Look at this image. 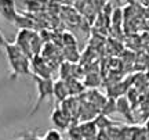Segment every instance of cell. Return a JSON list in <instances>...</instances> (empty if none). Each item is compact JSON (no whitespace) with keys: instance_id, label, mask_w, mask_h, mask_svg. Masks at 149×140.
<instances>
[{"instance_id":"13","label":"cell","mask_w":149,"mask_h":140,"mask_svg":"<svg viewBox=\"0 0 149 140\" xmlns=\"http://www.w3.org/2000/svg\"><path fill=\"white\" fill-rule=\"evenodd\" d=\"M79 51H77V47L76 46H69V47H65L64 51V57L66 58L68 63H73V61H77L79 60Z\"/></svg>"},{"instance_id":"5","label":"cell","mask_w":149,"mask_h":140,"mask_svg":"<svg viewBox=\"0 0 149 140\" xmlns=\"http://www.w3.org/2000/svg\"><path fill=\"white\" fill-rule=\"evenodd\" d=\"M0 15L6 21L14 24L17 15H18L15 0H0Z\"/></svg>"},{"instance_id":"3","label":"cell","mask_w":149,"mask_h":140,"mask_svg":"<svg viewBox=\"0 0 149 140\" xmlns=\"http://www.w3.org/2000/svg\"><path fill=\"white\" fill-rule=\"evenodd\" d=\"M33 29H19L17 33V38L14 43L21 49L24 53L26 54L28 57L32 58V50H31V42H32V36H33Z\"/></svg>"},{"instance_id":"4","label":"cell","mask_w":149,"mask_h":140,"mask_svg":"<svg viewBox=\"0 0 149 140\" xmlns=\"http://www.w3.org/2000/svg\"><path fill=\"white\" fill-rule=\"evenodd\" d=\"M51 122L53 125L59 130H65V129H69L70 125L73 124L72 119L64 113V110L61 107H55L51 113Z\"/></svg>"},{"instance_id":"6","label":"cell","mask_w":149,"mask_h":140,"mask_svg":"<svg viewBox=\"0 0 149 140\" xmlns=\"http://www.w3.org/2000/svg\"><path fill=\"white\" fill-rule=\"evenodd\" d=\"M77 128H79L80 135L84 140L95 139L98 135V130H100L94 121H83V122L77 124Z\"/></svg>"},{"instance_id":"9","label":"cell","mask_w":149,"mask_h":140,"mask_svg":"<svg viewBox=\"0 0 149 140\" xmlns=\"http://www.w3.org/2000/svg\"><path fill=\"white\" fill-rule=\"evenodd\" d=\"M14 25H15L18 29H33V28H35V22H33V20L31 17L18 13L15 21H14Z\"/></svg>"},{"instance_id":"18","label":"cell","mask_w":149,"mask_h":140,"mask_svg":"<svg viewBox=\"0 0 149 140\" xmlns=\"http://www.w3.org/2000/svg\"><path fill=\"white\" fill-rule=\"evenodd\" d=\"M95 140H113V139H112L111 135L108 133V130L100 129V130H98V135H97Z\"/></svg>"},{"instance_id":"8","label":"cell","mask_w":149,"mask_h":140,"mask_svg":"<svg viewBox=\"0 0 149 140\" xmlns=\"http://www.w3.org/2000/svg\"><path fill=\"white\" fill-rule=\"evenodd\" d=\"M116 107H117V113H120L123 117L133 122V115H131V107H130V103H128L127 97H120L116 100Z\"/></svg>"},{"instance_id":"10","label":"cell","mask_w":149,"mask_h":140,"mask_svg":"<svg viewBox=\"0 0 149 140\" xmlns=\"http://www.w3.org/2000/svg\"><path fill=\"white\" fill-rule=\"evenodd\" d=\"M94 122H95V125L98 126V129H104V130L111 129V128H113V126L117 125L115 121H111L108 115H104V114H101V113L95 117Z\"/></svg>"},{"instance_id":"1","label":"cell","mask_w":149,"mask_h":140,"mask_svg":"<svg viewBox=\"0 0 149 140\" xmlns=\"http://www.w3.org/2000/svg\"><path fill=\"white\" fill-rule=\"evenodd\" d=\"M4 53L10 67V79H17L21 75L32 76V58L28 57L14 42H7Z\"/></svg>"},{"instance_id":"2","label":"cell","mask_w":149,"mask_h":140,"mask_svg":"<svg viewBox=\"0 0 149 140\" xmlns=\"http://www.w3.org/2000/svg\"><path fill=\"white\" fill-rule=\"evenodd\" d=\"M32 78L35 81V85H36V103L33 108L31 110L29 115H33L35 113L39 111V108L43 103L46 101L47 98L53 97V90H54V81L53 79H46V78H42V76H37L35 74H32Z\"/></svg>"},{"instance_id":"17","label":"cell","mask_w":149,"mask_h":140,"mask_svg":"<svg viewBox=\"0 0 149 140\" xmlns=\"http://www.w3.org/2000/svg\"><path fill=\"white\" fill-rule=\"evenodd\" d=\"M17 140H43V137H39V136H37L35 132H32V130H28V132L21 133V136H19Z\"/></svg>"},{"instance_id":"11","label":"cell","mask_w":149,"mask_h":140,"mask_svg":"<svg viewBox=\"0 0 149 140\" xmlns=\"http://www.w3.org/2000/svg\"><path fill=\"white\" fill-rule=\"evenodd\" d=\"M66 85H68V89H69V94L70 96H77V94H81V92L84 90V86H83V83L77 79V78H69L68 81H66Z\"/></svg>"},{"instance_id":"19","label":"cell","mask_w":149,"mask_h":140,"mask_svg":"<svg viewBox=\"0 0 149 140\" xmlns=\"http://www.w3.org/2000/svg\"><path fill=\"white\" fill-rule=\"evenodd\" d=\"M7 42H8V40L4 38L3 32L0 31V51H1V50H4V47H6V44H7Z\"/></svg>"},{"instance_id":"12","label":"cell","mask_w":149,"mask_h":140,"mask_svg":"<svg viewBox=\"0 0 149 140\" xmlns=\"http://www.w3.org/2000/svg\"><path fill=\"white\" fill-rule=\"evenodd\" d=\"M72 68H73L72 63L62 61V63L59 64V68H58L59 79H62V81H68L69 78H72V76H73V74H72Z\"/></svg>"},{"instance_id":"16","label":"cell","mask_w":149,"mask_h":140,"mask_svg":"<svg viewBox=\"0 0 149 140\" xmlns=\"http://www.w3.org/2000/svg\"><path fill=\"white\" fill-rule=\"evenodd\" d=\"M62 40H64L65 47H69V46H76V44H77L76 38H74L73 35H72V33H69V32H65L64 35H62Z\"/></svg>"},{"instance_id":"14","label":"cell","mask_w":149,"mask_h":140,"mask_svg":"<svg viewBox=\"0 0 149 140\" xmlns=\"http://www.w3.org/2000/svg\"><path fill=\"white\" fill-rule=\"evenodd\" d=\"M115 111H117L116 100H115L113 97H109V98L107 100V103H105V106L102 107L101 114H104V115H108V117H109V115H112Z\"/></svg>"},{"instance_id":"15","label":"cell","mask_w":149,"mask_h":140,"mask_svg":"<svg viewBox=\"0 0 149 140\" xmlns=\"http://www.w3.org/2000/svg\"><path fill=\"white\" fill-rule=\"evenodd\" d=\"M43 140H64V139H62V135L59 133V130L50 129V130H47V132L44 133Z\"/></svg>"},{"instance_id":"7","label":"cell","mask_w":149,"mask_h":140,"mask_svg":"<svg viewBox=\"0 0 149 140\" xmlns=\"http://www.w3.org/2000/svg\"><path fill=\"white\" fill-rule=\"evenodd\" d=\"M53 96L55 97V100L59 101V103H62L65 98H68V97L70 96L69 89H68V85H66V81H62V79H57V81H54Z\"/></svg>"}]
</instances>
